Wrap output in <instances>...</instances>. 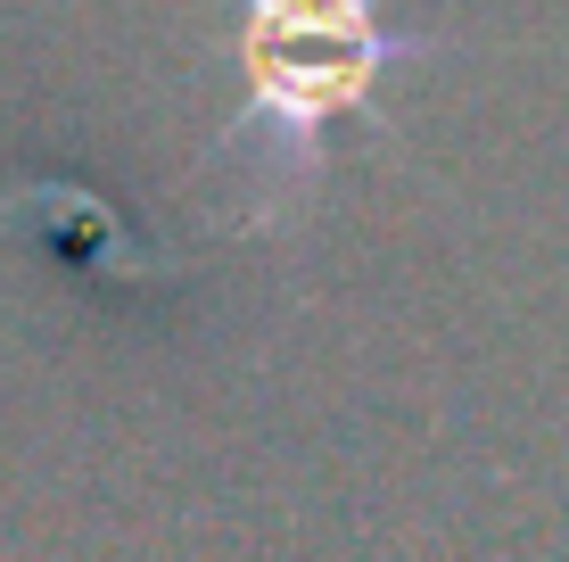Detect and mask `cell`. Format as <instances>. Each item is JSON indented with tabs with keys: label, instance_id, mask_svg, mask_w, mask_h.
Wrapping results in <instances>:
<instances>
[{
	"label": "cell",
	"instance_id": "1",
	"mask_svg": "<svg viewBox=\"0 0 569 562\" xmlns=\"http://www.w3.org/2000/svg\"><path fill=\"white\" fill-rule=\"evenodd\" d=\"M446 42L397 26V0H231L240 116L214 158H240V224H289L322 190L330 132L371 116L397 67H421Z\"/></svg>",
	"mask_w": 569,
	"mask_h": 562
}]
</instances>
